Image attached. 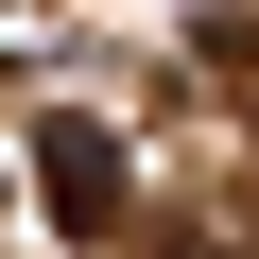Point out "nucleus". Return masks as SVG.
Segmentation results:
<instances>
[{"label":"nucleus","instance_id":"1","mask_svg":"<svg viewBox=\"0 0 259 259\" xmlns=\"http://www.w3.org/2000/svg\"><path fill=\"white\" fill-rule=\"evenodd\" d=\"M35 190H52L69 242H121V139L104 121H35Z\"/></svg>","mask_w":259,"mask_h":259}]
</instances>
